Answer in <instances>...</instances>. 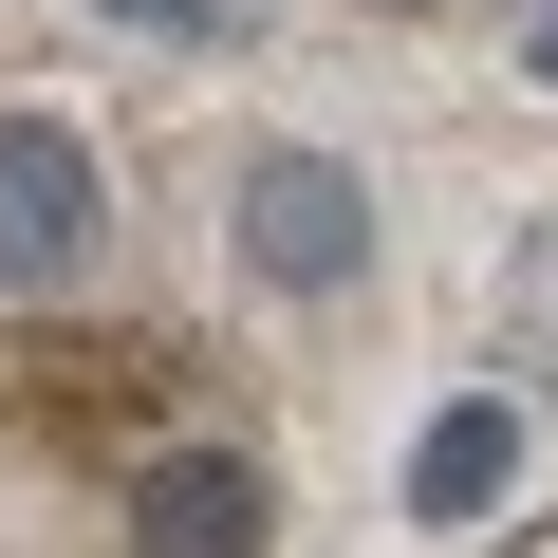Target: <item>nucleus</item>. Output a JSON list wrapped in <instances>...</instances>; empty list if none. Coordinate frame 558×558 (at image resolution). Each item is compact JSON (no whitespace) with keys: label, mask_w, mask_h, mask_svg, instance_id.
<instances>
[{"label":"nucleus","mask_w":558,"mask_h":558,"mask_svg":"<svg viewBox=\"0 0 558 558\" xmlns=\"http://www.w3.org/2000/svg\"><path fill=\"white\" fill-rule=\"evenodd\" d=\"M260 465H223V447H186V465H149V502H131V539L149 558H260Z\"/></svg>","instance_id":"7ed1b4c3"},{"label":"nucleus","mask_w":558,"mask_h":558,"mask_svg":"<svg viewBox=\"0 0 558 558\" xmlns=\"http://www.w3.org/2000/svg\"><path fill=\"white\" fill-rule=\"evenodd\" d=\"M242 260L279 279V299L373 279V186H354L336 149H260V168H242Z\"/></svg>","instance_id":"f03ea898"},{"label":"nucleus","mask_w":558,"mask_h":558,"mask_svg":"<svg viewBox=\"0 0 558 558\" xmlns=\"http://www.w3.org/2000/svg\"><path fill=\"white\" fill-rule=\"evenodd\" d=\"M112 20H149V38H223V0H112Z\"/></svg>","instance_id":"39448f33"},{"label":"nucleus","mask_w":558,"mask_h":558,"mask_svg":"<svg viewBox=\"0 0 558 558\" xmlns=\"http://www.w3.org/2000/svg\"><path fill=\"white\" fill-rule=\"evenodd\" d=\"M539 75H558V20H539Z\"/></svg>","instance_id":"423d86ee"},{"label":"nucleus","mask_w":558,"mask_h":558,"mask_svg":"<svg viewBox=\"0 0 558 558\" xmlns=\"http://www.w3.org/2000/svg\"><path fill=\"white\" fill-rule=\"evenodd\" d=\"M502 484H521V410H502V391L428 410V447H410V521H484Z\"/></svg>","instance_id":"20e7f679"},{"label":"nucleus","mask_w":558,"mask_h":558,"mask_svg":"<svg viewBox=\"0 0 558 558\" xmlns=\"http://www.w3.org/2000/svg\"><path fill=\"white\" fill-rule=\"evenodd\" d=\"M94 242H112L94 149H75L57 112H0V299H75V279H94Z\"/></svg>","instance_id":"f257e3e1"}]
</instances>
